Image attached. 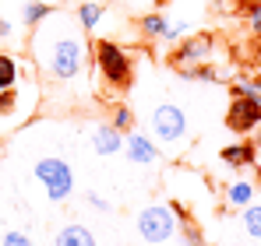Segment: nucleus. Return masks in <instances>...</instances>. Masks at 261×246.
Instances as JSON below:
<instances>
[{"instance_id": "6ab92c4d", "label": "nucleus", "mask_w": 261, "mask_h": 246, "mask_svg": "<svg viewBox=\"0 0 261 246\" xmlns=\"http://www.w3.org/2000/svg\"><path fill=\"white\" fill-rule=\"evenodd\" d=\"M0 246H36V243H32V236H29V232L11 229V232H0Z\"/></svg>"}, {"instance_id": "393cba45", "label": "nucleus", "mask_w": 261, "mask_h": 246, "mask_svg": "<svg viewBox=\"0 0 261 246\" xmlns=\"http://www.w3.org/2000/svg\"><path fill=\"white\" fill-rule=\"evenodd\" d=\"M11 36H14V25L7 18H0V39H11Z\"/></svg>"}, {"instance_id": "4468645a", "label": "nucleus", "mask_w": 261, "mask_h": 246, "mask_svg": "<svg viewBox=\"0 0 261 246\" xmlns=\"http://www.w3.org/2000/svg\"><path fill=\"white\" fill-rule=\"evenodd\" d=\"M254 194H258V183L251 176H237L233 183H226V204L244 211L247 204H254Z\"/></svg>"}, {"instance_id": "a878e982", "label": "nucleus", "mask_w": 261, "mask_h": 246, "mask_svg": "<svg viewBox=\"0 0 261 246\" xmlns=\"http://www.w3.org/2000/svg\"><path fill=\"white\" fill-rule=\"evenodd\" d=\"M254 67L261 71V39H258V46H254Z\"/></svg>"}, {"instance_id": "423d86ee", "label": "nucleus", "mask_w": 261, "mask_h": 246, "mask_svg": "<svg viewBox=\"0 0 261 246\" xmlns=\"http://www.w3.org/2000/svg\"><path fill=\"white\" fill-rule=\"evenodd\" d=\"M226 127L240 137L261 127V95H229L226 106Z\"/></svg>"}, {"instance_id": "bb28decb", "label": "nucleus", "mask_w": 261, "mask_h": 246, "mask_svg": "<svg viewBox=\"0 0 261 246\" xmlns=\"http://www.w3.org/2000/svg\"><path fill=\"white\" fill-rule=\"evenodd\" d=\"M155 4H159V7H163V4H170V0H155Z\"/></svg>"}, {"instance_id": "20e7f679", "label": "nucleus", "mask_w": 261, "mask_h": 246, "mask_svg": "<svg viewBox=\"0 0 261 246\" xmlns=\"http://www.w3.org/2000/svg\"><path fill=\"white\" fill-rule=\"evenodd\" d=\"M148 134L159 141V148H180L191 134V123L187 113L176 106V102H159L152 109V120H148Z\"/></svg>"}, {"instance_id": "9d476101", "label": "nucleus", "mask_w": 261, "mask_h": 246, "mask_svg": "<svg viewBox=\"0 0 261 246\" xmlns=\"http://www.w3.org/2000/svg\"><path fill=\"white\" fill-rule=\"evenodd\" d=\"M92 151L102 159H113L124 151V130H117L113 123H99L92 127Z\"/></svg>"}, {"instance_id": "f257e3e1", "label": "nucleus", "mask_w": 261, "mask_h": 246, "mask_svg": "<svg viewBox=\"0 0 261 246\" xmlns=\"http://www.w3.org/2000/svg\"><path fill=\"white\" fill-rule=\"evenodd\" d=\"M32 56L36 67L53 81H74L85 74L88 60V39L74 14H49L43 25L32 28Z\"/></svg>"}, {"instance_id": "f8f14e48", "label": "nucleus", "mask_w": 261, "mask_h": 246, "mask_svg": "<svg viewBox=\"0 0 261 246\" xmlns=\"http://www.w3.org/2000/svg\"><path fill=\"white\" fill-rule=\"evenodd\" d=\"M71 14H74V21L82 25V32L92 36V32L102 25V18H106V0H74Z\"/></svg>"}, {"instance_id": "ddd939ff", "label": "nucleus", "mask_w": 261, "mask_h": 246, "mask_svg": "<svg viewBox=\"0 0 261 246\" xmlns=\"http://www.w3.org/2000/svg\"><path fill=\"white\" fill-rule=\"evenodd\" d=\"M53 246H99V239H95V232H92L88 225H82V222H67V225L57 229Z\"/></svg>"}, {"instance_id": "f03ea898", "label": "nucleus", "mask_w": 261, "mask_h": 246, "mask_svg": "<svg viewBox=\"0 0 261 246\" xmlns=\"http://www.w3.org/2000/svg\"><path fill=\"white\" fill-rule=\"evenodd\" d=\"M32 176L39 183V190L46 194L49 204H64L71 194H74V169L67 159L60 155H43L32 162Z\"/></svg>"}, {"instance_id": "1a4fd4ad", "label": "nucleus", "mask_w": 261, "mask_h": 246, "mask_svg": "<svg viewBox=\"0 0 261 246\" xmlns=\"http://www.w3.org/2000/svg\"><path fill=\"white\" fill-rule=\"evenodd\" d=\"M219 159L229 165V169H237V172H247V169L258 165L261 155H258V144L244 137V141H237V144H226V148L219 151Z\"/></svg>"}, {"instance_id": "6e6552de", "label": "nucleus", "mask_w": 261, "mask_h": 246, "mask_svg": "<svg viewBox=\"0 0 261 246\" xmlns=\"http://www.w3.org/2000/svg\"><path fill=\"white\" fill-rule=\"evenodd\" d=\"M124 155H127V162L138 165V169H148V165H155L163 159L159 141H155L148 130H127V134H124Z\"/></svg>"}, {"instance_id": "7ed1b4c3", "label": "nucleus", "mask_w": 261, "mask_h": 246, "mask_svg": "<svg viewBox=\"0 0 261 246\" xmlns=\"http://www.w3.org/2000/svg\"><path fill=\"white\" fill-rule=\"evenodd\" d=\"M95 46V67L102 74V81L110 88H130L134 84V64H130V53L113 39H99Z\"/></svg>"}, {"instance_id": "412c9836", "label": "nucleus", "mask_w": 261, "mask_h": 246, "mask_svg": "<svg viewBox=\"0 0 261 246\" xmlns=\"http://www.w3.org/2000/svg\"><path fill=\"white\" fill-rule=\"evenodd\" d=\"M176 246H208V243H205V236H201L194 225H184V229H180V243Z\"/></svg>"}, {"instance_id": "5701e85b", "label": "nucleus", "mask_w": 261, "mask_h": 246, "mask_svg": "<svg viewBox=\"0 0 261 246\" xmlns=\"http://www.w3.org/2000/svg\"><path fill=\"white\" fill-rule=\"evenodd\" d=\"M11 109H18V95H14V88H0V116Z\"/></svg>"}, {"instance_id": "4be33fe9", "label": "nucleus", "mask_w": 261, "mask_h": 246, "mask_svg": "<svg viewBox=\"0 0 261 246\" xmlns=\"http://www.w3.org/2000/svg\"><path fill=\"white\" fill-rule=\"evenodd\" d=\"M247 28L261 39V0H251V7H247Z\"/></svg>"}, {"instance_id": "a211bd4d", "label": "nucleus", "mask_w": 261, "mask_h": 246, "mask_svg": "<svg viewBox=\"0 0 261 246\" xmlns=\"http://www.w3.org/2000/svg\"><path fill=\"white\" fill-rule=\"evenodd\" d=\"M240 218H244V232H247V236H254V239H261V204H258V201L244 207V214H240Z\"/></svg>"}, {"instance_id": "b1692460", "label": "nucleus", "mask_w": 261, "mask_h": 246, "mask_svg": "<svg viewBox=\"0 0 261 246\" xmlns=\"http://www.w3.org/2000/svg\"><path fill=\"white\" fill-rule=\"evenodd\" d=\"M85 201H88V207H95V211H102V214L110 211V201H106V197H99V194H88Z\"/></svg>"}, {"instance_id": "aec40b11", "label": "nucleus", "mask_w": 261, "mask_h": 246, "mask_svg": "<svg viewBox=\"0 0 261 246\" xmlns=\"http://www.w3.org/2000/svg\"><path fill=\"white\" fill-rule=\"evenodd\" d=\"M110 123H113L117 130H134V113H130V106H117Z\"/></svg>"}, {"instance_id": "dca6fc26", "label": "nucleus", "mask_w": 261, "mask_h": 246, "mask_svg": "<svg viewBox=\"0 0 261 246\" xmlns=\"http://www.w3.org/2000/svg\"><path fill=\"white\" fill-rule=\"evenodd\" d=\"M180 78L184 81H201V84H219L222 81V74H219L212 64H198V67H184L180 71Z\"/></svg>"}, {"instance_id": "9b49d317", "label": "nucleus", "mask_w": 261, "mask_h": 246, "mask_svg": "<svg viewBox=\"0 0 261 246\" xmlns=\"http://www.w3.org/2000/svg\"><path fill=\"white\" fill-rule=\"evenodd\" d=\"M14 4H18V21H21L25 28L43 25L49 14L60 11V0H14Z\"/></svg>"}, {"instance_id": "2eb2a0df", "label": "nucleus", "mask_w": 261, "mask_h": 246, "mask_svg": "<svg viewBox=\"0 0 261 246\" xmlns=\"http://www.w3.org/2000/svg\"><path fill=\"white\" fill-rule=\"evenodd\" d=\"M141 32H145L148 39H166V32H170V14H163V11L145 14V18H141Z\"/></svg>"}, {"instance_id": "39448f33", "label": "nucleus", "mask_w": 261, "mask_h": 246, "mask_svg": "<svg viewBox=\"0 0 261 246\" xmlns=\"http://www.w3.org/2000/svg\"><path fill=\"white\" fill-rule=\"evenodd\" d=\"M138 232H141L145 243L163 246L180 232V222H176V214H173L170 204H148V207L138 211Z\"/></svg>"}, {"instance_id": "0eeeda50", "label": "nucleus", "mask_w": 261, "mask_h": 246, "mask_svg": "<svg viewBox=\"0 0 261 246\" xmlns=\"http://www.w3.org/2000/svg\"><path fill=\"white\" fill-rule=\"evenodd\" d=\"M212 56H216V36H208V32H198V36H184V39L173 46V53H170V60H173V67H198V64H212Z\"/></svg>"}, {"instance_id": "f3484780", "label": "nucleus", "mask_w": 261, "mask_h": 246, "mask_svg": "<svg viewBox=\"0 0 261 246\" xmlns=\"http://www.w3.org/2000/svg\"><path fill=\"white\" fill-rule=\"evenodd\" d=\"M21 81V71H18V60L11 53H0V88H14Z\"/></svg>"}, {"instance_id": "cd10ccee", "label": "nucleus", "mask_w": 261, "mask_h": 246, "mask_svg": "<svg viewBox=\"0 0 261 246\" xmlns=\"http://www.w3.org/2000/svg\"><path fill=\"white\" fill-rule=\"evenodd\" d=\"M0 232H4V218H0Z\"/></svg>"}, {"instance_id": "c85d7f7f", "label": "nucleus", "mask_w": 261, "mask_h": 246, "mask_svg": "<svg viewBox=\"0 0 261 246\" xmlns=\"http://www.w3.org/2000/svg\"><path fill=\"white\" fill-rule=\"evenodd\" d=\"M258 155H261V141H258Z\"/></svg>"}]
</instances>
